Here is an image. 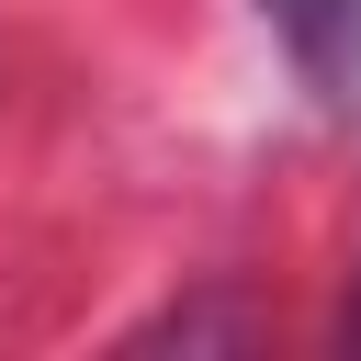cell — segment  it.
<instances>
[{"mask_svg":"<svg viewBox=\"0 0 361 361\" xmlns=\"http://www.w3.org/2000/svg\"><path fill=\"white\" fill-rule=\"evenodd\" d=\"M271 23H282V45L305 56L316 90L361 102V0H271Z\"/></svg>","mask_w":361,"mask_h":361,"instance_id":"6da1fadb","label":"cell"},{"mask_svg":"<svg viewBox=\"0 0 361 361\" xmlns=\"http://www.w3.org/2000/svg\"><path fill=\"white\" fill-rule=\"evenodd\" d=\"M350 350H361V293H350Z\"/></svg>","mask_w":361,"mask_h":361,"instance_id":"7a4b0ae2","label":"cell"}]
</instances>
